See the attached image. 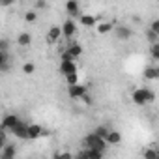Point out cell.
<instances>
[{"mask_svg":"<svg viewBox=\"0 0 159 159\" xmlns=\"http://www.w3.org/2000/svg\"><path fill=\"white\" fill-rule=\"evenodd\" d=\"M36 19H38L36 11H26V15H25V21H26V23H34Z\"/></svg>","mask_w":159,"mask_h":159,"instance_id":"27","label":"cell"},{"mask_svg":"<svg viewBox=\"0 0 159 159\" xmlns=\"http://www.w3.org/2000/svg\"><path fill=\"white\" fill-rule=\"evenodd\" d=\"M75 159H88V155H86V150H81L77 155H75Z\"/></svg>","mask_w":159,"mask_h":159,"instance_id":"31","label":"cell"},{"mask_svg":"<svg viewBox=\"0 0 159 159\" xmlns=\"http://www.w3.org/2000/svg\"><path fill=\"white\" fill-rule=\"evenodd\" d=\"M86 155H88V159H103V153L94 152V150H86Z\"/></svg>","mask_w":159,"mask_h":159,"instance_id":"24","label":"cell"},{"mask_svg":"<svg viewBox=\"0 0 159 159\" xmlns=\"http://www.w3.org/2000/svg\"><path fill=\"white\" fill-rule=\"evenodd\" d=\"M47 131L39 124H28V140H36L39 137H45Z\"/></svg>","mask_w":159,"mask_h":159,"instance_id":"7","label":"cell"},{"mask_svg":"<svg viewBox=\"0 0 159 159\" xmlns=\"http://www.w3.org/2000/svg\"><path fill=\"white\" fill-rule=\"evenodd\" d=\"M32 43V36L28 34V32H21L19 36H17V45H21V47H28Z\"/></svg>","mask_w":159,"mask_h":159,"instance_id":"16","label":"cell"},{"mask_svg":"<svg viewBox=\"0 0 159 159\" xmlns=\"http://www.w3.org/2000/svg\"><path fill=\"white\" fill-rule=\"evenodd\" d=\"M107 146H109V144H107L103 139L96 137L94 133H88V135L84 137V150H94V152H101V153H105Z\"/></svg>","mask_w":159,"mask_h":159,"instance_id":"1","label":"cell"},{"mask_svg":"<svg viewBox=\"0 0 159 159\" xmlns=\"http://www.w3.org/2000/svg\"><path fill=\"white\" fill-rule=\"evenodd\" d=\"M45 6H47V2H45V0H38V2L34 4V8H36V10H43Z\"/></svg>","mask_w":159,"mask_h":159,"instance_id":"29","label":"cell"},{"mask_svg":"<svg viewBox=\"0 0 159 159\" xmlns=\"http://www.w3.org/2000/svg\"><path fill=\"white\" fill-rule=\"evenodd\" d=\"M142 155H144V159H157V157H159V153H157L155 148H146V150L142 152Z\"/></svg>","mask_w":159,"mask_h":159,"instance_id":"20","label":"cell"},{"mask_svg":"<svg viewBox=\"0 0 159 159\" xmlns=\"http://www.w3.org/2000/svg\"><path fill=\"white\" fill-rule=\"evenodd\" d=\"M111 30H114V23H112V21L98 23V34H109Z\"/></svg>","mask_w":159,"mask_h":159,"instance_id":"15","label":"cell"},{"mask_svg":"<svg viewBox=\"0 0 159 159\" xmlns=\"http://www.w3.org/2000/svg\"><path fill=\"white\" fill-rule=\"evenodd\" d=\"M131 99H133V103H135V105L144 107L146 103L153 101V99H155V96H153V92H152L150 88H137V90L133 92Z\"/></svg>","mask_w":159,"mask_h":159,"instance_id":"2","label":"cell"},{"mask_svg":"<svg viewBox=\"0 0 159 159\" xmlns=\"http://www.w3.org/2000/svg\"><path fill=\"white\" fill-rule=\"evenodd\" d=\"M0 52H10V41L0 38Z\"/></svg>","mask_w":159,"mask_h":159,"instance_id":"23","label":"cell"},{"mask_svg":"<svg viewBox=\"0 0 159 159\" xmlns=\"http://www.w3.org/2000/svg\"><path fill=\"white\" fill-rule=\"evenodd\" d=\"M79 19H81V25L83 26H96L98 25V17L96 15H79Z\"/></svg>","mask_w":159,"mask_h":159,"instance_id":"14","label":"cell"},{"mask_svg":"<svg viewBox=\"0 0 159 159\" xmlns=\"http://www.w3.org/2000/svg\"><path fill=\"white\" fill-rule=\"evenodd\" d=\"M52 159H73V155L69 152H56L52 155Z\"/></svg>","mask_w":159,"mask_h":159,"instance_id":"22","label":"cell"},{"mask_svg":"<svg viewBox=\"0 0 159 159\" xmlns=\"http://www.w3.org/2000/svg\"><path fill=\"white\" fill-rule=\"evenodd\" d=\"M19 120H21V118H19L17 114H6V116L2 118V129H4V131H11V129L19 124Z\"/></svg>","mask_w":159,"mask_h":159,"instance_id":"8","label":"cell"},{"mask_svg":"<svg viewBox=\"0 0 159 159\" xmlns=\"http://www.w3.org/2000/svg\"><path fill=\"white\" fill-rule=\"evenodd\" d=\"M66 11L69 15H79V11H81V8H79V2H75V0H69V2H66Z\"/></svg>","mask_w":159,"mask_h":159,"instance_id":"18","label":"cell"},{"mask_svg":"<svg viewBox=\"0 0 159 159\" xmlns=\"http://www.w3.org/2000/svg\"><path fill=\"white\" fill-rule=\"evenodd\" d=\"M13 137H17V139H25V140H28V124L25 122V120H19V124L10 131Z\"/></svg>","mask_w":159,"mask_h":159,"instance_id":"5","label":"cell"},{"mask_svg":"<svg viewBox=\"0 0 159 159\" xmlns=\"http://www.w3.org/2000/svg\"><path fill=\"white\" fill-rule=\"evenodd\" d=\"M13 0H0V6H11Z\"/></svg>","mask_w":159,"mask_h":159,"instance_id":"32","label":"cell"},{"mask_svg":"<svg viewBox=\"0 0 159 159\" xmlns=\"http://www.w3.org/2000/svg\"><path fill=\"white\" fill-rule=\"evenodd\" d=\"M73 159H75V155H73Z\"/></svg>","mask_w":159,"mask_h":159,"instance_id":"34","label":"cell"},{"mask_svg":"<svg viewBox=\"0 0 159 159\" xmlns=\"http://www.w3.org/2000/svg\"><path fill=\"white\" fill-rule=\"evenodd\" d=\"M64 52H66L71 60H77L79 56L83 54V47L79 45V43H69V45H67V49H66Z\"/></svg>","mask_w":159,"mask_h":159,"instance_id":"10","label":"cell"},{"mask_svg":"<svg viewBox=\"0 0 159 159\" xmlns=\"http://www.w3.org/2000/svg\"><path fill=\"white\" fill-rule=\"evenodd\" d=\"M81 99H83V101H84V103H86V105H90V103H92V99H90V98H88V94H86V96H84V98H81Z\"/></svg>","mask_w":159,"mask_h":159,"instance_id":"33","label":"cell"},{"mask_svg":"<svg viewBox=\"0 0 159 159\" xmlns=\"http://www.w3.org/2000/svg\"><path fill=\"white\" fill-rule=\"evenodd\" d=\"M120 140H122V133H120V131H109V135H107V139H105L107 144H118Z\"/></svg>","mask_w":159,"mask_h":159,"instance_id":"17","label":"cell"},{"mask_svg":"<svg viewBox=\"0 0 159 159\" xmlns=\"http://www.w3.org/2000/svg\"><path fill=\"white\" fill-rule=\"evenodd\" d=\"M60 30H62V36H64V38L71 39V38L75 36V32H77V25H75V21H73V19H66V21H64V25L60 26Z\"/></svg>","mask_w":159,"mask_h":159,"instance_id":"6","label":"cell"},{"mask_svg":"<svg viewBox=\"0 0 159 159\" xmlns=\"http://www.w3.org/2000/svg\"><path fill=\"white\" fill-rule=\"evenodd\" d=\"M157 77H159V67H157V66H148V67H144V79H148V81H155Z\"/></svg>","mask_w":159,"mask_h":159,"instance_id":"13","label":"cell"},{"mask_svg":"<svg viewBox=\"0 0 159 159\" xmlns=\"http://www.w3.org/2000/svg\"><path fill=\"white\" fill-rule=\"evenodd\" d=\"M60 36H62L60 26H51L49 32H47V43H49V45H54V43L60 39Z\"/></svg>","mask_w":159,"mask_h":159,"instance_id":"12","label":"cell"},{"mask_svg":"<svg viewBox=\"0 0 159 159\" xmlns=\"http://www.w3.org/2000/svg\"><path fill=\"white\" fill-rule=\"evenodd\" d=\"M34 71H36V66H34L32 62H26V64L23 66V73H25V75H32Z\"/></svg>","mask_w":159,"mask_h":159,"instance_id":"21","label":"cell"},{"mask_svg":"<svg viewBox=\"0 0 159 159\" xmlns=\"http://www.w3.org/2000/svg\"><path fill=\"white\" fill-rule=\"evenodd\" d=\"M17 148L15 144H4V148L0 150V159H15Z\"/></svg>","mask_w":159,"mask_h":159,"instance_id":"11","label":"cell"},{"mask_svg":"<svg viewBox=\"0 0 159 159\" xmlns=\"http://www.w3.org/2000/svg\"><path fill=\"white\" fill-rule=\"evenodd\" d=\"M67 94H69V98L71 99H81V98H84L86 94H88V88L84 86V84H73V86H67Z\"/></svg>","mask_w":159,"mask_h":159,"instance_id":"4","label":"cell"},{"mask_svg":"<svg viewBox=\"0 0 159 159\" xmlns=\"http://www.w3.org/2000/svg\"><path fill=\"white\" fill-rule=\"evenodd\" d=\"M150 30H152L153 34H159V19H153V23H152Z\"/></svg>","mask_w":159,"mask_h":159,"instance_id":"28","label":"cell"},{"mask_svg":"<svg viewBox=\"0 0 159 159\" xmlns=\"http://www.w3.org/2000/svg\"><path fill=\"white\" fill-rule=\"evenodd\" d=\"M109 131H111V129H109L107 125H98L92 133H94L96 137H99V139H103V140H105V139H107V135H109Z\"/></svg>","mask_w":159,"mask_h":159,"instance_id":"19","label":"cell"},{"mask_svg":"<svg viewBox=\"0 0 159 159\" xmlns=\"http://www.w3.org/2000/svg\"><path fill=\"white\" fill-rule=\"evenodd\" d=\"M114 34H116V38H118V39L127 41V39L133 36V30H131L129 26H125V25H120V26H114Z\"/></svg>","mask_w":159,"mask_h":159,"instance_id":"9","label":"cell"},{"mask_svg":"<svg viewBox=\"0 0 159 159\" xmlns=\"http://www.w3.org/2000/svg\"><path fill=\"white\" fill-rule=\"evenodd\" d=\"M60 73L64 77L71 75V73H77V66H75V60H71L66 52L62 54V60H60Z\"/></svg>","mask_w":159,"mask_h":159,"instance_id":"3","label":"cell"},{"mask_svg":"<svg viewBox=\"0 0 159 159\" xmlns=\"http://www.w3.org/2000/svg\"><path fill=\"white\" fill-rule=\"evenodd\" d=\"M10 62H11V56H10V52H0V66L10 64Z\"/></svg>","mask_w":159,"mask_h":159,"instance_id":"25","label":"cell"},{"mask_svg":"<svg viewBox=\"0 0 159 159\" xmlns=\"http://www.w3.org/2000/svg\"><path fill=\"white\" fill-rule=\"evenodd\" d=\"M150 52H152V58H153V60H159V43H153Z\"/></svg>","mask_w":159,"mask_h":159,"instance_id":"26","label":"cell"},{"mask_svg":"<svg viewBox=\"0 0 159 159\" xmlns=\"http://www.w3.org/2000/svg\"><path fill=\"white\" fill-rule=\"evenodd\" d=\"M11 71V62L10 64H4V66H0V73H8Z\"/></svg>","mask_w":159,"mask_h":159,"instance_id":"30","label":"cell"}]
</instances>
